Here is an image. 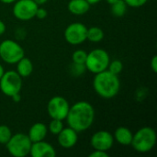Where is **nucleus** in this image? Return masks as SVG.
<instances>
[{"label":"nucleus","mask_w":157,"mask_h":157,"mask_svg":"<svg viewBox=\"0 0 157 157\" xmlns=\"http://www.w3.org/2000/svg\"><path fill=\"white\" fill-rule=\"evenodd\" d=\"M66 121L70 128L77 132L88 130L95 120V109L93 106L86 101H78L70 106Z\"/></svg>","instance_id":"f257e3e1"},{"label":"nucleus","mask_w":157,"mask_h":157,"mask_svg":"<svg viewBox=\"0 0 157 157\" xmlns=\"http://www.w3.org/2000/svg\"><path fill=\"white\" fill-rule=\"evenodd\" d=\"M47 15H48V13H47L46 9L43 8V7H40V6H39L38 9H37V11H36L35 17H38L39 19H44V18L47 17Z\"/></svg>","instance_id":"a878e982"},{"label":"nucleus","mask_w":157,"mask_h":157,"mask_svg":"<svg viewBox=\"0 0 157 157\" xmlns=\"http://www.w3.org/2000/svg\"><path fill=\"white\" fill-rule=\"evenodd\" d=\"M22 88V77L17 73V71L5 72L0 78V90L6 97L20 93Z\"/></svg>","instance_id":"0eeeda50"},{"label":"nucleus","mask_w":157,"mask_h":157,"mask_svg":"<svg viewBox=\"0 0 157 157\" xmlns=\"http://www.w3.org/2000/svg\"><path fill=\"white\" fill-rule=\"evenodd\" d=\"M151 68L154 73H157V56L154 55L151 60Z\"/></svg>","instance_id":"cd10ccee"},{"label":"nucleus","mask_w":157,"mask_h":157,"mask_svg":"<svg viewBox=\"0 0 157 157\" xmlns=\"http://www.w3.org/2000/svg\"><path fill=\"white\" fill-rule=\"evenodd\" d=\"M104 39V31L98 27H91L87 29L86 40L91 42H99Z\"/></svg>","instance_id":"a211bd4d"},{"label":"nucleus","mask_w":157,"mask_h":157,"mask_svg":"<svg viewBox=\"0 0 157 157\" xmlns=\"http://www.w3.org/2000/svg\"><path fill=\"white\" fill-rule=\"evenodd\" d=\"M93 87L99 97L109 99L118 95L121 88V82L118 75L105 70L96 74L93 80Z\"/></svg>","instance_id":"f03ea898"},{"label":"nucleus","mask_w":157,"mask_h":157,"mask_svg":"<svg viewBox=\"0 0 157 157\" xmlns=\"http://www.w3.org/2000/svg\"><path fill=\"white\" fill-rule=\"evenodd\" d=\"M87 28L81 22H74L64 30L65 40L72 45H79L86 40Z\"/></svg>","instance_id":"9d476101"},{"label":"nucleus","mask_w":157,"mask_h":157,"mask_svg":"<svg viewBox=\"0 0 157 157\" xmlns=\"http://www.w3.org/2000/svg\"><path fill=\"white\" fill-rule=\"evenodd\" d=\"M132 137L133 134L131 132V130L123 126L117 128L113 135L114 140L121 145H124V146H128L132 144Z\"/></svg>","instance_id":"2eb2a0df"},{"label":"nucleus","mask_w":157,"mask_h":157,"mask_svg":"<svg viewBox=\"0 0 157 157\" xmlns=\"http://www.w3.org/2000/svg\"><path fill=\"white\" fill-rule=\"evenodd\" d=\"M12 136L11 130L6 125H0V144H6Z\"/></svg>","instance_id":"412c9836"},{"label":"nucleus","mask_w":157,"mask_h":157,"mask_svg":"<svg viewBox=\"0 0 157 157\" xmlns=\"http://www.w3.org/2000/svg\"><path fill=\"white\" fill-rule=\"evenodd\" d=\"M111 6V13L116 17H122L125 15L127 11V5L124 0H118L114 4L110 5Z\"/></svg>","instance_id":"6ab92c4d"},{"label":"nucleus","mask_w":157,"mask_h":157,"mask_svg":"<svg viewBox=\"0 0 157 157\" xmlns=\"http://www.w3.org/2000/svg\"><path fill=\"white\" fill-rule=\"evenodd\" d=\"M0 1L4 4H12V3H15L17 0H0Z\"/></svg>","instance_id":"2f4dec72"},{"label":"nucleus","mask_w":157,"mask_h":157,"mask_svg":"<svg viewBox=\"0 0 157 157\" xmlns=\"http://www.w3.org/2000/svg\"><path fill=\"white\" fill-rule=\"evenodd\" d=\"M70 105L66 98L61 96H55L52 98L47 105V112L52 119L63 121L69 111Z\"/></svg>","instance_id":"1a4fd4ad"},{"label":"nucleus","mask_w":157,"mask_h":157,"mask_svg":"<svg viewBox=\"0 0 157 157\" xmlns=\"http://www.w3.org/2000/svg\"><path fill=\"white\" fill-rule=\"evenodd\" d=\"M114 144L113 135L107 131H98L95 132L91 139L90 144L94 150H100L108 152L111 149Z\"/></svg>","instance_id":"9b49d317"},{"label":"nucleus","mask_w":157,"mask_h":157,"mask_svg":"<svg viewBox=\"0 0 157 157\" xmlns=\"http://www.w3.org/2000/svg\"><path fill=\"white\" fill-rule=\"evenodd\" d=\"M156 132L151 127H143L133 134L132 146L133 149L142 154L150 152L156 144Z\"/></svg>","instance_id":"7ed1b4c3"},{"label":"nucleus","mask_w":157,"mask_h":157,"mask_svg":"<svg viewBox=\"0 0 157 157\" xmlns=\"http://www.w3.org/2000/svg\"><path fill=\"white\" fill-rule=\"evenodd\" d=\"M110 58L103 49H95L87 53L85 63L86 69L93 74H98L108 69Z\"/></svg>","instance_id":"39448f33"},{"label":"nucleus","mask_w":157,"mask_h":157,"mask_svg":"<svg viewBox=\"0 0 157 157\" xmlns=\"http://www.w3.org/2000/svg\"><path fill=\"white\" fill-rule=\"evenodd\" d=\"M38 7L33 0H17L13 6V15L18 20L28 21L35 17Z\"/></svg>","instance_id":"6e6552de"},{"label":"nucleus","mask_w":157,"mask_h":157,"mask_svg":"<svg viewBox=\"0 0 157 157\" xmlns=\"http://www.w3.org/2000/svg\"><path fill=\"white\" fill-rule=\"evenodd\" d=\"M11 98H12V99H13L15 102H19V101H20V98H21L19 93H18V94H16V95H14V96H12Z\"/></svg>","instance_id":"c756f323"},{"label":"nucleus","mask_w":157,"mask_h":157,"mask_svg":"<svg viewBox=\"0 0 157 157\" xmlns=\"http://www.w3.org/2000/svg\"><path fill=\"white\" fill-rule=\"evenodd\" d=\"M32 142L29 140L28 134L18 132L12 134L9 141L6 143V147L7 152L15 157H25L29 155Z\"/></svg>","instance_id":"20e7f679"},{"label":"nucleus","mask_w":157,"mask_h":157,"mask_svg":"<svg viewBox=\"0 0 157 157\" xmlns=\"http://www.w3.org/2000/svg\"><path fill=\"white\" fill-rule=\"evenodd\" d=\"M148 0H124L126 5L131 7H141L147 3Z\"/></svg>","instance_id":"393cba45"},{"label":"nucleus","mask_w":157,"mask_h":157,"mask_svg":"<svg viewBox=\"0 0 157 157\" xmlns=\"http://www.w3.org/2000/svg\"><path fill=\"white\" fill-rule=\"evenodd\" d=\"M87 52L84 50H76L74 52L72 55V60L73 63H79V64H85L86 60Z\"/></svg>","instance_id":"4be33fe9"},{"label":"nucleus","mask_w":157,"mask_h":157,"mask_svg":"<svg viewBox=\"0 0 157 157\" xmlns=\"http://www.w3.org/2000/svg\"><path fill=\"white\" fill-rule=\"evenodd\" d=\"M5 73V70H4V67H3V65L0 63V78L2 77V75H3V74Z\"/></svg>","instance_id":"72a5a7b5"},{"label":"nucleus","mask_w":157,"mask_h":157,"mask_svg":"<svg viewBox=\"0 0 157 157\" xmlns=\"http://www.w3.org/2000/svg\"><path fill=\"white\" fill-rule=\"evenodd\" d=\"M52 121L50 122L48 130L50 131V132L53 135H58L59 132L63 129V121L60 120H55V119H52Z\"/></svg>","instance_id":"aec40b11"},{"label":"nucleus","mask_w":157,"mask_h":157,"mask_svg":"<svg viewBox=\"0 0 157 157\" xmlns=\"http://www.w3.org/2000/svg\"><path fill=\"white\" fill-rule=\"evenodd\" d=\"M29 155L32 157H54L56 151L52 144L42 141L32 143Z\"/></svg>","instance_id":"f8f14e48"},{"label":"nucleus","mask_w":157,"mask_h":157,"mask_svg":"<svg viewBox=\"0 0 157 157\" xmlns=\"http://www.w3.org/2000/svg\"><path fill=\"white\" fill-rule=\"evenodd\" d=\"M122 69H123V64H122V63H121L120 60H113V61L109 62L107 70H109V71L111 72L112 74L119 75L120 73H121Z\"/></svg>","instance_id":"5701e85b"},{"label":"nucleus","mask_w":157,"mask_h":157,"mask_svg":"<svg viewBox=\"0 0 157 157\" xmlns=\"http://www.w3.org/2000/svg\"><path fill=\"white\" fill-rule=\"evenodd\" d=\"M106 1H107V3H108V4L112 5V4H114L115 2H117L118 0H106Z\"/></svg>","instance_id":"f704fd0d"},{"label":"nucleus","mask_w":157,"mask_h":157,"mask_svg":"<svg viewBox=\"0 0 157 157\" xmlns=\"http://www.w3.org/2000/svg\"><path fill=\"white\" fill-rule=\"evenodd\" d=\"M33 71V64L31 61L27 57H22L17 63V73L21 77H28Z\"/></svg>","instance_id":"f3484780"},{"label":"nucleus","mask_w":157,"mask_h":157,"mask_svg":"<svg viewBox=\"0 0 157 157\" xmlns=\"http://www.w3.org/2000/svg\"><path fill=\"white\" fill-rule=\"evenodd\" d=\"M86 66L85 64H79V63H73L71 66V73L74 76H79L86 71Z\"/></svg>","instance_id":"b1692460"},{"label":"nucleus","mask_w":157,"mask_h":157,"mask_svg":"<svg viewBox=\"0 0 157 157\" xmlns=\"http://www.w3.org/2000/svg\"><path fill=\"white\" fill-rule=\"evenodd\" d=\"M77 132H75L74 129L68 127L63 128L58 134V144L60 146L65 149H69L74 147L78 140Z\"/></svg>","instance_id":"ddd939ff"},{"label":"nucleus","mask_w":157,"mask_h":157,"mask_svg":"<svg viewBox=\"0 0 157 157\" xmlns=\"http://www.w3.org/2000/svg\"><path fill=\"white\" fill-rule=\"evenodd\" d=\"M89 157H109V154L105 151L94 150V152L89 155Z\"/></svg>","instance_id":"bb28decb"},{"label":"nucleus","mask_w":157,"mask_h":157,"mask_svg":"<svg viewBox=\"0 0 157 157\" xmlns=\"http://www.w3.org/2000/svg\"><path fill=\"white\" fill-rule=\"evenodd\" d=\"M6 24L2 21V20H0V36L1 35H3L5 32H6Z\"/></svg>","instance_id":"c85d7f7f"},{"label":"nucleus","mask_w":157,"mask_h":157,"mask_svg":"<svg viewBox=\"0 0 157 157\" xmlns=\"http://www.w3.org/2000/svg\"><path fill=\"white\" fill-rule=\"evenodd\" d=\"M90 6L91 5L86 0H70L67 7L70 13L76 16H81L89 10Z\"/></svg>","instance_id":"dca6fc26"},{"label":"nucleus","mask_w":157,"mask_h":157,"mask_svg":"<svg viewBox=\"0 0 157 157\" xmlns=\"http://www.w3.org/2000/svg\"><path fill=\"white\" fill-rule=\"evenodd\" d=\"M47 133H48L47 126L42 122H37L29 128L28 136L32 143H36L44 140Z\"/></svg>","instance_id":"4468645a"},{"label":"nucleus","mask_w":157,"mask_h":157,"mask_svg":"<svg viewBox=\"0 0 157 157\" xmlns=\"http://www.w3.org/2000/svg\"><path fill=\"white\" fill-rule=\"evenodd\" d=\"M25 56V51L17 41L5 40L0 43V58L8 64H16Z\"/></svg>","instance_id":"423d86ee"},{"label":"nucleus","mask_w":157,"mask_h":157,"mask_svg":"<svg viewBox=\"0 0 157 157\" xmlns=\"http://www.w3.org/2000/svg\"><path fill=\"white\" fill-rule=\"evenodd\" d=\"M90 5H96V4H98V2H100L101 0H86Z\"/></svg>","instance_id":"473e14b6"},{"label":"nucleus","mask_w":157,"mask_h":157,"mask_svg":"<svg viewBox=\"0 0 157 157\" xmlns=\"http://www.w3.org/2000/svg\"><path fill=\"white\" fill-rule=\"evenodd\" d=\"M38 6H41V5H44L45 3H47L48 0H33Z\"/></svg>","instance_id":"7c9ffc66"}]
</instances>
